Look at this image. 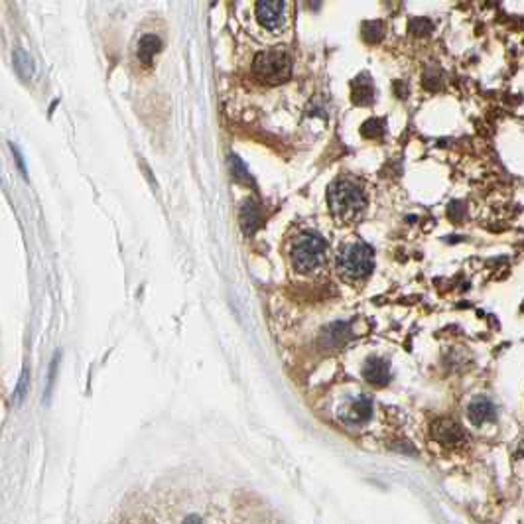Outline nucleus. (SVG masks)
Wrapping results in <instances>:
<instances>
[{"label": "nucleus", "instance_id": "obj_18", "mask_svg": "<svg viewBox=\"0 0 524 524\" xmlns=\"http://www.w3.org/2000/svg\"><path fill=\"white\" fill-rule=\"evenodd\" d=\"M381 132L382 125L381 121H377V118H371V121H366L365 125H363V134H365V136L375 138V136H381Z\"/></svg>", "mask_w": 524, "mask_h": 524}, {"label": "nucleus", "instance_id": "obj_1", "mask_svg": "<svg viewBox=\"0 0 524 524\" xmlns=\"http://www.w3.org/2000/svg\"><path fill=\"white\" fill-rule=\"evenodd\" d=\"M329 209L337 221H355L365 211L366 199L363 190L351 179H337L327 190Z\"/></svg>", "mask_w": 524, "mask_h": 524}, {"label": "nucleus", "instance_id": "obj_19", "mask_svg": "<svg viewBox=\"0 0 524 524\" xmlns=\"http://www.w3.org/2000/svg\"><path fill=\"white\" fill-rule=\"evenodd\" d=\"M429 28H432V24L428 20H412L410 22V30L414 34H428Z\"/></svg>", "mask_w": 524, "mask_h": 524}, {"label": "nucleus", "instance_id": "obj_9", "mask_svg": "<svg viewBox=\"0 0 524 524\" xmlns=\"http://www.w3.org/2000/svg\"><path fill=\"white\" fill-rule=\"evenodd\" d=\"M371 416H373V402H371V398L359 397L351 402L349 410L345 412L343 420H347L349 424H363Z\"/></svg>", "mask_w": 524, "mask_h": 524}, {"label": "nucleus", "instance_id": "obj_15", "mask_svg": "<svg viewBox=\"0 0 524 524\" xmlns=\"http://www.w3.org/2000/svg\"><path fill=\"white\" fill-rule=\"evenodd\" d=\"M229 166H231V172L235 175V179H238L240 184H247V186H251L253 184V177L251 174L247 172V168H245V164L237 158V156H229Z\"/></svg>", "mask_w": 524, "mask_h": 524}, {"label": "nucleus", "instance_id": "obj_2", "mask_svg": "<svg viewBox=\"0 0 524 524\" xmlns=\"http://www.w3.org/2000/svg\"><path fill=\"white\" fill-rule=\"evenodd\" d=\"M375 253L363 240H351L341 247L337 254V269L339 274L349 280H361L373 272Z\"/></svg>", "mask_w": 524, "mask_h": 524}, {"label": "nucleus", "instance_id": "obj_20", "mask_svg": "<svg viewBox=\"0 0 524 524\" xmlns=\"http://www.w3.org/2000/svg\"><path fill=\"white\" fill-rule=\"evenodd\" d=\"M12 152H14V156H16V162H18V168H20V172L26 175V168H24V160H22V156H20V152H18L16 146H12Z\"/></svg>", "mask_w": 524, "mask_h": 524}, {"label": "nucleus", "instance_id": "obj_12", "mask_svg": "<svg viewBox=\"0 0 524 524\" xmlns=\"http://www.w3.org/2000/svg\"><path fill=\"white\" fill-rule=\"evenodd\" d=\"M373 99H375L373 83L366 75H359L357 79L353 81V101L357 105H371Z\"/></svg>", "mask_w": 524, "mask_h": 524}, {"label": "nucleus", "instance_id": "obj_7", "mask_svg": "<svg viewBox=\"0 0 524 524\" xmlns=\"http://www.w3.org/2000/svg\"><path fill=\"white\" fill-rule=\"evenodd\" d=\"M363 377L371 384L375 386H384L390 382V369H388V363L382 361L379 357H371L366 359L365 366H363Z\"/></svg>", "mask_w": 524, "mask_h": 524}, {"label": "nucleus", "instance_id": "obj_13", "mask_svg": "<svg viewBox=\"0 0 524 524\" xmlns=\"http://www.w3.org/2000/svg\"><path fill=\"white\" fill-rule=\"evenodd\" d=\"M347 337H349V323H343V321L329 325V327L323 332V341H325L329 347H337V345L345 343Z\"/></svg>", "mask_w": 524, "mask_h": 524}, {"label": "nucleus", "instance_id": "obj_17", "mask_svg": "<svg viewBox=\"0 0 524 524\" xmlns=\"http://www.w3.org/2000/svg\"><path fill=\"white\" fill-rule=\"evenodd\" d=\"M28 382H30V371H28V366H26L24 373H22V377H20V381H18L16 392H14V400H16V402H22V398L26 395V388H28Z\"/></svg>", "mask_w": 524, "mask_h": 524}, {"label": "nucleus", "instance_id": "obj_5", "mask_svg": "<svg viewBox=\"0 0 524 524\" xmlns=\"http://www.w3.org/2000/svg\"><path fill=\"white\" fill-rule=\"evenodd\" d=\"M256 18L262 28L280 32L286 24V0H256Z\"/></svg>", "mask_w": 524, "mask_h": 524}, {"label": "nucleus", "instance_id": "obj_11", "mask_svg": "<svg viewBox=\"0 0 524 524\" xmlns=\"http://www.w3.org/2000/svg\"><path fill=\"white\" fill-rule=\"evenodd\" d=\"M160 49H162V40H160L158 36L146 34V36L140 38V42H138V60H140L144 65H150L152 64V60H154V55L158 53Z\"/></svg>", "mask_w": 524, "mask_h": 524}, {"label": "nucleus", "instance_id": "obj_16", "mask_svg": "<svg viewBox=\"0 0 524 524\" xmlns=\"http://www.w3.org/2000/svg\"><path fill=\"white\" fill-rule=\"evenodd\" d=\"M363 38H365L369 44H375L382 38V24L373 20V22H365L363 24Z\"/></svg>", "mask_w": 524, "mask_h": 524}, {"label": "nucleus", "instance_id": "obj_6", "mask_svg": "<svg viewBox=\"0 0 524 524\" xmlns=\"http://www.w3.org/2000/svg\"><path fill=\"white\" fill-rule=\"evenodd\" d=\"M432 436L436 442L444 445L460 444L463 438V428L460 422L451 420V418H440L432 424Z\"/></svg>", "mask_w": 524, "mask_h": 524}, {"label": "nucleus", "instance_id": "obj_14", "mask_svg": "<svg viewBox=\"0 0 524 524\" xmlns=\"http://www.w3.org/2000/svg\"><path fill=\"white\" fill-rule=\"evenodd\" d=\"M14 69H16V73L22 77L24 81L32 79L34 75V64H32V58L24 51L22 48H18L14 51Z\"/></svg>", "mask_w": 524, "mask_h": 524}, {"label": "nucleus", "instance_id": "obj_10", "mask_svg": "<svg viewBox=\"0 0 524 524\" xmlns=\"http://www.w3.org/2000/svg\"><path fill=\"white\" fill-rule=\"evenodd\" d=\"M260 225V209L256 207L254 201L247 199L240 207V227L245 231V235H253L254 231Z\"/></svg>", "mask_w": 524, "mask_h": 524}, {"label": "nucleus", "instance_id": "obj_3", "mask_svg": "<svg viewBox=\"0 0 524 524\" xmlns=\"http://www.w3.org/2000/svg\"><path fill=\"white\" fill-rule=\"evenodd\" d=\"M290 256L296 271L312 274L325 264V242L314 233H302L294 240Z\"/></svg>", "mask_w": 524, "mask_h": 524}, {"label": "nucleus", "instance_id": "obj_8", "mask_svg": "<svg viewBox=\"0 0 524 524\" xmlns=\"http://www.w3.org/2000/svg\"><path fill=\"white\" fill-rule=\"evenodd\" d=\"M467 414H469V420L475 426H483V424L495 420V406L491 404V400H487V398H475L469 404Z\"/></svg>", "mask_w": 524, "mask_h": 524}, {"label": "nucleus", "instance_id": "obj_4", "mask_svg": "<svg viewBox=\"0 0 524 524\" xmlns=\"http://www.w3.org/2000/svg\"><path fill=\"white\" fill-rule=\"evenodd\" d=\"M253 69L260 81H264L269 85H278V83H284V81L290 79L292 60H290L286 49H266V51H260L254 58Z\"/></svg>", "mask_w": 524, "mask_h": 524}]
</instances>
